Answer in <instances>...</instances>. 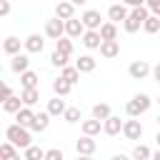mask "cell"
Here are the masks:
<instances>
[{
  "mask_svg": "<svg viewBox=\"0 0 160 160\" xmlns=\"http://www.w3.org/2000/svg\"><path fill=\"white\" fill-rule=\"evenodd\" d=\"M5 138H8V142H12L15 148H22V150H28L32 142V138H30V130L28 128H20L18 122H12V125H8L5 128Z\"/></svg>",
  "mask_w": 160,
  "mask_h": 160,
  "instance_id": "obj_1",
  "label": "cell"
},
{
  "mask_svg": "<svg viewBox=\"0 0 160 160\" xmlns=\"http://www.w3.org/2000/svg\"><path fill=\"white\" fill-rule=\"evenodd\" d=\"M122 135H125L128 140H140V138H142V125H140V120H135V118L125 120V125H122Z\"/></svg>",
  "mask_w": 160,
  "mask_h": 160,
  "instance_id": "obj_7",
  "label": "cell"
},
{
  "mask_svg": "<svg viewBox=\"0 0 160 160\" xmlns=\"http://www.w3.org/2000/svg\"><path fill=\"white\" fill-rule=\"evenodd\" d=\"M128 72H130V78H132V80H145V78L152 72V68H150L145 60H132V62H130V68H128Z\"/></svg>",
  "mask_w": 160,
  "mask_h": 160,
  "instance_id": "obj_5",
  "label": "cell"
},
{
  "mask_svg": "<svg viewBox=\"0 0 160 160\" xmlns=\"http://www.w3.org/2000/svg\"><path fill=\"white\" fill-rule=\"evenodd\" d=\"M20 85H22V90H38V85H40V75H38L35 70H28V72L20 75Z\"/></svg>",
  "mask_w": 160,
  "mask_h": 160,
  "instance_id": "obj_13",
  "label": "cell"
},
{
  "mask_svg": "<svg viewBox=\"0 0 160 160\" xmlns=\"http://www.w3.org/2000/svg\"><path fill=\"white\" fill-rule=\"evenodd\" d=\"M20 100H22L25 108H32V105L40 100V90H22V92H20Z\"/></svg>",
  "mask_w": 160,
  "mask_h": 160,
  "instance_id": "obj_29",
  "label": "cell"
},
{
  "mask_svg": "<svg viewBox=\"0 0 160 160\" xmlns=\"http://www.w3.org/2000/svg\"><path fill=\"white\" fill-rule=\"evenodd\" d=\"M50 65H52V68H60V70H62V68H68V55H62V52H58V50H55V52L50 55Z\"/></svg>",
  "mask_w": 160,
  "mask_h": 160,
  "instance_id": "obj_35",
  "label": "cell"
},
{
  "mask_svg": "<svg viewBox=\"0 0 160 160\" xmlns=\"http://www.w3.org/2000/svg\"><path fill=\"white\" fill-rule=\"evenodd\" d=\"M65 110H68V105H65V100L62 98H52V100H48V115L50 118H58V115H65Z\"/></svg>",
  "mask_w": 160,
  "mask_h": 160,
  "instance_id": "obj_15",
  "label": "cell"
},
{
  "mask_svg": "<svg viewBox=\"0 0 160 160\" xmlns=\"http://www.w3.org/2000/svg\"><path fill=\"white\" fill-rule=\"evenodd\" d=\"M10 98H12V88L5 82V85H2V102H5V100H10Z\"/></svg>",
  "mask_w": 160,
  "mask_h": 160,
  "instance_id": "obj_39",
  "label": "cell"
},
{
  "mask_svg": "<svg viewBox=\"0 0 160 160\" xmlns=\"http://www.w3.org/2000/svg\"><path fill=\"white\" fill-rule=\"evenodd\" d=\"M100 130H102V122H100V120H95V118H90V120H82V135H88V138H95Z\"/></svg>",
  "mask_w": 160,
  "mask_h": 160,
  "instance_id": "obj_22",
  "label": "cell"
},
{
  "mask_svg": "<svg viewBox=\"0 0 160 160\" xmlns=\"http://www.w3.org/2000/svg\"><path fill=\"white\" fill-rule=\"evenodd\" d=\"M35 115H38V112H32V108H22V110L15 115V122H18L20 128H28V130H30V125H32Z\"/></svg>",
  "mask_w": 160,
  "mask_h": 160,
  "instance_id": "obj_19",
  "label": "cell"
},
{
  "mask_svg": "<svg viewBox=\"0 0 160 160\" xmlns=\"http://www.w3.org/2000/svg\"><path fill=\"white\" fill-rule=\"evenodd\" d=\"M100 38H102V42L118 40V25H115V22H102V28H100Z\"/></svg>",
  "mask_w": 160,
  "mask_h": 160,
  "instance_id": "obj_23",
  "label": "cell"
},
{
  "mask_svg": "<svg viewBox=\"0 0 160 160\" xmlns=\"http://www.w3.org/2000/svg\"><path fill=\"white\" fill-rule=\"evenodd\" d=\"M48 125H50V115L48 112H38L35 120H32V125H30V132H45Z\"/></svg>",
  "mask_w": 160,
  "mask_h": 160,
  "instance_id": "obj_21",
  "label": "cell"
},
{
  "mask_svg": "<svg viewBox=\"0 0 160 160\" xmlns=\"http://www.w3.org/2000/svg\"><path fill=\"white\" fill-rule=\"evenodd\" d=\"M85 32H88V30H85L82 20L72 18V20H68V22H65V35H68L70 40H75V38H80V40H82V35H85Z\"/></svg>",
  "mask_w": 160,
  "mask_h": 160,
  "instance_id": "obj_8",
  "label": "cell"
},
{
  "mask_svg": "<svg viewBox=\"0 0 160 160\" xmlns=\"http://www.w3.org/2000/svg\"><path fill=\"white\" fill-rule=\"evenodd\" d=\"M92 118H95V120H100V122H105L108 118H112L110 105H108V102H98V105H92Z\"/></svg>",
  "mask_w": 160,
  "mask_h": 160,
  "instance_id": "obj_24",
  "label": "cell"
},
{
  "mask_svg": "<svg viewBox=\"0 0 160 160\" xmlns=\"http://www.w3.org/2000/svg\"><path fill=\"white\" fill-rule=\"evenodd\" d=\"M158 125H160V115H158Z\"/></svg>",
  "mask_w": 160,
  "mask_h": 160,
  "instance_id": "obj_46",
  "label": "cell"
},
{
  "mask_svg": "<svg viewBox=\"0 0 160 160\" xmlns=\"http://www.w3.org/2000/svg\"><path fill=\"white\" fill-rule=\"evenodd\" d=\"M75 150H78V155H88V158H92V152L98 150V142H95L92 138L82 135L80 140H75Z\"/></svg>",
  "mask_w": 160,
  "mask_h": 160,
  "instance_id": "obj_10",
  "label": "cell"
},
{
  "mask_svg": "<svg viewBox=\"0 0 160 160\" xmlns=\"http://www.w3.org/2000/svg\"><path fill=\"white\" fill-rule=\"evenodd\" d=\"M8 12H10V2L2 0V2H0V15H8Z\"/></svg>",
  "mask_w": 160,
  "mask_h": 160,
  "instance_id": "obj_40",
  "label": "cell"
},
{
  "mask_svg": "<svg viewBox=\"0 0 160 160\" xmlns=\"http://www.w3.org/2000/svg\"><path fill=\"white\" fill-rule=\"evenodd\" d=\"M155 142H158V148H160V130H158V135H155Z\"/></svg>",
  "mask_w": 160,
  "mask_h": 160,
  "instance_id": "obj_45",
  "label": "cell"
},
{
  "mask_svg": "<svg viewBox=\"0 0 160 160\" xmlns=\"http://www.w3.org/2000/svg\"><path fill=\"white\" fill-rule=\"evenodd\" d=\"M128 15H130V10H128L125 2H112V5L108 8V18H110V22H120V20L125 22Z\"/></svg>",
  "mask_w": 160,
  "mask_h": 160,
  "instance_id": "obj_6",
  "label": "cell"
},
{
  "mask_svg": "<svg viewBox=\"0 0 160 160\" xmlns=\"http://www.w3.org/2000/svg\"><path fill=\"white\" fill-rule=\"evenodd\" d=\"M62 120L70 122V125H72V122H80V108H68L65 115H62Z\"/></svg>",
  "mask_w": 160,
  "mask_h": 160,
  "instance_id": "obj_36",
  "label": "cell"
},
{
  "mask_svg": "<svg viewBox=\"0 0 160 160\" xmlns=\"http://www.w3.org/2000/svg\"><path fill=\"white\" fill-rule=\"evenodd\" d=\"M55 18H60V20H72L75 18V2H58L55 5Z\"/></svg>",
  "mask_w": 160,
  "mask_h": 160,
  "instance_id": "obj_12",
  "label": "cell"
},
{
  "mask_svg": "<svg viewBox=\"0 0 160 160\" xmlns=\"http://www.w3.org/2000/svg\"><path fill=\"white\" fill-rule=\"evenodd\" d=\"M110 160H130V158H128V155H122V152H118V155H112Z\"/></svg>",
  "mask_w": 160,
  "mask_h": 160,
  "instance_id": "obj_42",
  "label": "cell"
},
{
  "mask_svg": "<svg viewBox=\"0 0 160 160\" xmlns=\"http://www.w3.org/2000/svg\"><path fill=\"white\" fill-rule=\"evenodd\" d=\"M0 160H20V152L12 142H2L0 145Z\"/></svg>",
  "mask_w": 160,
  "mask_h": 160,
  "instance_id": "obj_25",
  "label": "cell"
},
{
  "mask_svg": "<svg viewBox=\"0 0 160 160\" xmlns=\"http://www.w3.org/2000/svg\"><path fill=\"white\" fill-rule=\"evenodd\" d=\"M78 160H92V158H88V155H78Z\"/></svg>",
  "mask_w": 160,
  "mask_h": 160,
  "instance_id": "obj_44",
  "label": "cell"
},
{
  "mask_svg": "<svg viewBox=\"0 0 160 160\" xmlns=\"http://www.w3.org/2000/svg\"><path fill=\"white\" fill-rule=\"evenodd\" d=\"M45 35L48 38H52L55 42L65 35V20H60V18H52V20H48L45 22Z\"/></svg>",
  "mask_w": 160,
  "mask_h": 160,
  "instance_id": "obj_4",
  "label": "cell"
},
{
  "mask_svg": "<svg viewBox=\"0 0 160 160\" xmlns=\"http://www.w3.org/2000/svg\"><path fill=\"white\" fill-rule=\"evenodd\" d=\"M2 52H5V55H10V58L20 55V38H15V35L5 38V42H2Z\"/></svg>",
  "mask_w": 160,
  "mask_h": 160,
  "instance_id": "obj_20",
  "label": "cell"
},
{
  "mask_svg": "<svg viewBox=\"0 0 160 160\" xmlns=\"http://www.w3.org/2000/svg\"><path fill=\"white\" fill-rule=\"evenodd\" d=\"M60 78H62L65 82H70V85H75V82L80 80V70H78L75 65H68V68H62V70H60Z\"/></svg>",
  "mask_w": 160,
  "mask_h": 160,
  "instance_id": "obj_26",
  "label": "cell"
},
{
  "mask_svg": "<svg viewBox=\"0 0 160 160\" xmlns=\"http://www.w3.org/2000/svg\"><path fill=\"white\" fill-rule=\"evenodd\" d=\"M45 160H62V150L60 148H50L45 152Z\"/></svg>",
  "mask_w": 160,
  "mask_h": 160,
  "instance_id": "obj_37",
  "label": "cell"
},
{
  "mask_svg": "<svg viewBox=\"0 0 160 160\" xmlns=\"http://www.w3.org/2000/svg\"><path fill=\"white\" fill-rule=\"evenodd\" d=\"M152 78H155V80H158V82H160V62H158V65H155V68H152Z\"/></svg>",
  "mask_w": 160,
  "mask_h": 160,
  "instance_id": "obj_41",
  "label": "cell"
},
{
  "mask_svg": "<svg viewBox=\"0 0 160 160\" xmlns=\"http://www.w3.org/2000/svg\"><path fill=\"white\" fill-rule=\"evenodd\" d=\"M150 158H152V152H150V148H148V145L138 142V145L132 148V160H150Z\"/></svg>",
  "mask_w": 160,
  "mask_h": 160,
  "instance_id": "obj_30",
  "label": "cell"
},
{
  "mask_svg": "<svg viewBox=\"0 0 160 160\" xmlns=\"http://www.w3.org/2000/svg\"><path fill=\"white\" fill-rule=\"evenodd\" d=\"M55 50H58V52H62V55H68V58H70V55H72V50H75V48H72V40H70V38H60V40H58V42H55Z\"/></svg>",
  "mask_w": 160,
  "mask_h": 160,
  "instance_id": "obj_31",
  "label": "cell"
},
{
  "mask_svg": "<svg viewBox=\"0 0 160 160\" xmlns=\"http://www.w3.org/2000/svg\"><path fill=\"white\" fill-rule=\"evenodd\" d=\"M82 45H85L88 50H100V45H102V38H100V32H95V30H88V32L82 35Z\"/></svg>",
  "mask_w": 160,
  "mask_h": 160,
  "instance_id": "obj_17",
  "label": "cell"
},
{
  "mask_svg": "<svg viewBox=\"0 0 160 160\" xmlns=\"http://www.w3.org/2000/svg\"><path fill=\"white\" fill-rule=\"evenodd\" d=\"M22 45H25V52H30V55H38V52H42V48H45V40H42L38 32H32V35H28V38L22 40Z\"/></svg>",
  "mask_w": 160,
  "mask_h": 160,
  "instance_id": "obj_9",
  "label": "cell"
},
{
  "mask_svg": "<svg viewBox=\"0 0 160 160\" xmlns=\"http://www.w3.org/2000/svg\"><path fill=\"white\" fill-rule=\"evenodd\" d=\"M142 25H145V22H142V20H138L135 15H128V20L122 22V28H125V32H138V30H140Z\"/></svg>",
  "mask_w": 160,
  "mask_h": 160,
  "instance_id": "obj_32",
  "label": "cell"
},
{
  "mask_svg": "<svg viewBox=\"0 0 160 160\" xmlns=\"http://www.w3.org/2000/svg\"><path fill=\"white\" fill-rule=\"evenodd\" d=\"M152 160H160V148H158V150L152 152Z\"/></svg>",
  "mask_w": 160,
  "mask_h": 160,
  "instance_id": "obj_43",
  "label": "cell"
},
{
  "mask_svg": "<svg viewBox=\"0 0 160 160\" xmlns=\"http://www.w3.org/2000/svg\"><path fill=\"white\" fill-rule=\"evenodd\" d=\"M10 70L18 72V75L28 72V70H30V58H28V52H20V55L10 58Z\"/></svg>",
  "mask_w": 160,
  "mask_h": 160,
  "instance_id": "obj_11",
  "label": "cell"
},
{
  "mask_svg": "<svg viewBox=\"0 0 160 160\" xmlns=\"http://www.w3.org/2000/svg\"><path fill=\"white\" fill-rule=\"evenodd\" d=\"M70 90H72V85L65 82L62 78L52 80V92H55V98H65V95H70Z\"/></svg>",
  "mask_w": 160,
  "mask_h": 160,
  "instance_id": "obj_27",
  "label": "cell"
},
{
  "mask_svg": "<svg viewBox=\"0 0 160 160\" xmlns=\"http://www.w3.org/2000/svg\"><path fill=\"white\" fill-rule=\"evenodd\" d=\"M122 125H125V122H120V118L112 115V118H108V120L102 122V132L110 135V138H115L118 132H122Z\"/></svg>",
  "mask_w": 160,
  "mask_h": 160,
  "instance_id": "obj_16",
  "label": "cell"
},
{
  "mask_svg": "<svg viewBox=\"0 0 160 160\" xmlns=\"http://www.w3.org/2000/svg\"><path fill=\"white\" fill-rule=\"evenodd\" d=\"M45 152H48V150L38 148V145H30V148L25 150V160H45Z\"/></svg>",
  "mask_w": 160,
  "mask_h": 160,
  "instance_id": "obj_34",
  "label": "cell"
},
{
  "mask_svg": "<svg viewBox=\"0 0 160 160\" xmlns=\"http://www.w3.org/2000/svg\"><path fill=\"white\" fill-rule=\"evenodd\" d=\"M22 108H25V105H22L20 95H12L10 100H5V102H2V110H5V112H15V115H18Z\"/></svg>",
  "mask_w": 160,
  "mask_h": 160,
  "instance_id": "obj_28",
  "label": "cell"
},
{
  "mask_svg": "<svg viewBox=\"0 0 160 160\" xmlns=\"http://www.w3.org/2000/svg\"><path fill=\"white\" fill-rule=\"evenodd\" d=\"M75 68L80 70V75H82V72H92V70L98 68V60H95L92 55H80V58L75 60Z\"/></svg>",
  "mask_w": 160,
  "mask_h": 160,
  "instance_id": "obj_14",
  "label": "cell"
},
{
  "mask_svg": "<svg viewBox=\"0 0 160 160\" xmlns=\"http://www.w3.org/2000/svg\"><path fill=\"white\" fill-rule=\"evenodd\" d=\"M148 10H150V15L160 18V0H150V2H148Z\"/></svg>",
  "mask_w": 160,
  "mask_h": 160,
  "instance_id": "obj_38",
  "label": "cell"
},
{
  "mask_svg": "<svg viewBox=\"0 0 160 160\" xmlns=\"http://www.w3.org/2000/svg\"><path fill=\"white\" fill-rule=\"evenodd\" d=\"M80 20H82V25H85V30H95V32H100V28H102V18H100V10H85L82 15H80Z\"/></svg>",
  "mask_w": 160,
  "mask_h": 160,
  "instance_id": "obj_3",
  "label": "cell"
},
{
  "mask_svg": "<svg viewBox=\"0 0 160 160\" xmlns=\"http://www.w3.org/2000/svg\"><path fill=\"white\" fill-rule=\"evenodd\" d=\"M158 102H160V95H158Z\"/></svg>",
  "mask_w": 160,
  "mask_h": 160,
  "instance_id": "obj_47",
  "label": "cell"
},
{
  "mask_svg": "<svg viewBox=\"0 0 160 160\" xmlns=\"http://www.w3.org/2000/svg\"><path fill=\"white\" fill-rule=\"evenodd\" d=\"M100 55H102L105 60H112V58H118V55H120V42H118V40L102 42V45H100Z\"/></svg>",
  "mask_w": 160,
  "mask_h": 160,
  "instance_id": "obj_18",
  "label": "cell"
},
{
  "mask_svg": "<svg viewBox=\"0 0 160 160\" xmlns=\"http://www.w3.org/2000/svg\"><path fill=\"white\" fill-rule=\"evenodd\" d=\"M150 105H152V98L148 95V92H138L132 100H128V105H125V112H128V118H140L142 112H148L150 110Z\"/></svg>",
  "mask_w": 160,
  "mask_h": 160,
  "instance_id": "obj_2",
  "label": "cell"
},
{
  "mask_svg": "<svg viewBox=\"0 0 160 160\" xmlns=\"http://www.w3.org/2000/svg\"><path fill=\"white\" fill-rule=\"evenodd\" d=\"M142 30H145L148 35H155V32H160V18H155V15H150V18L145 20V25H142Z\"/></svg>",
  "mask_w": 160,
  "mask_h": 160,
  "instance_id": "obj_33",
  "label": "cell"
}]
</instances>
